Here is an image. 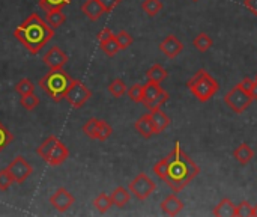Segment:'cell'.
I'll return each instance as SVG.
<instances>
[{
  "label": "cell",
  "instance_id": "6da1fadb",
  "mask_svg": "<svg viewBox=\"0 0 257 217\" xmlns=\"http://www.w3.org/2000/svg\"><path fill=\"white\" fill-rule=\"evenodd\" d=\"M154 172L175 193H179L200 174V168L176 142L172 153L154 166Z\"/></svg>",
  "mask_w": 257,
  "mask_h": 217
},
{
  "label": "cell",
  "instance_id": "7a4b0ae2",
  "mask_svg": "<svg viewBox=\"0 0 257 217\" xmlns=\"http://www.w3.org/2000/svg\"><path fill=\"white\" fill-rule=\"evenodd\" d=\"M14 36L29 50L30 54H36L54 36V29L38 14H30L14 30Z\"/></svg>",
  "mask_w": 257,
  "mask_h": 217
},
{
  "label": "cell",
  "instance_id": "3957f363",
  "mask_svg": "<svg viewBox=\"0 0 257 217\" xmlns=\"http://www.w3.org/2000/svg\"><path fill=\"white\" fill-rule=\"evenodd\" d=\"M74 79L63 69H50L39 80V88L56 103L65 100V94Z\"/></svg>",
  "mask_w": 257,
  "mask_h": 217
},
{
  "label": "cell",
  "instance_id": "277c9868",
  "mask_svg": "<svg viewBox=\"0 0 257 217\" xmlns=\"http://www.w3.org/2000/svg\"><path fill=\"white\" fill-rule=\"evenodd\" d=\"M187 88L200 103H206L218 92L220 85L206 69H199L187 82Z\"/></svg>",
  "mask_w": 257,
  "mask_h": 217
},
{
  "label": "cell",
  "instance_id": "5b68a950",
  "mask_svg": "<svg viewBox=\"0 0 257 217\" xmlns=\"http://www.w3.org/2000/svg\"><path fill=\"white\" fill-rule=\"evenodd\" d=\"M145 88V92H143V104L145 107L151 112V110H155V109H160L164 103L169 101V92H166L160 83H155V82H149L146 85H143Z\"/></svg>",
  "mask_w": 257,
  "mask_h": 217
},
{
  "label": "cell",
  "instance_id": "8992f818",
  "mask_svg": "<svg viewBox=\"0 0 257 217\" xmlns=\"http://www.w3.org/2000/svg\"><path fill=\"white\" fill-rule=\"evenodd\" d=\"M253 101H254V100H253V97L250 95V92L244 91V89L239 86V83H238L235 88H232V89L224 95V103H226L235 113H238V115L244 113V112L247 110V107H250V104H251Z\"/></svg>",
  "mask_w": 257,
  "mask_h": 217
},
{
  "label": "cell",
  "instance_id": "52a82bcc",
  "mask_svg": "<svg viewBox=\"0 0 257 217\" xmlns=\"http://www.w3.org/2000/svg\"><path fill=\"white\" fill-rule=\"evenodd\" d=\"M90 97H92V91L80 80H72L68 91H66V94H65V100L74 109L83 107L89 101Z\"/></svg>",
  "mask_w": 257,
  "mask_h": 217
},
{
  "label": "cell",
  "instance_id": "ba28073f",
  "mask_svg": "<svg viewBox=\"0 0 257 217\" xmlns=\"http://www.w3.org/2000/svg\"><path fill=\"white\" fill-rule=\"evenodd\" d=\"M128 190L131 192V195H134L139 201H146L155 190H157V184L146 175V174H139L128 186Z\"/></svg>",
  "mask_w": 257,
  "mask_h": 217
},
{
  "label": "cell",
  "instance_id": "9c48e42d",
  "mask_svg": "<svg viewBox=\"0 0 257 217\" xmlns=\"http://www.w3.org/2000/svg\"><path fill=\"white\" fill-rule=\"evenodd\" d=\"M8 171L14 180V183L17 184H23L33 172V168L29 165V162L23 157V156H17L9 165H8Z\"/></svg>",
  "mask_w": 257,
  "mask_h": 217
},
{
  "label": "cell",
  "instance_id": "30bf717a",
  "mask_svg": "<svg viewBox=\"0 0 257 217\" xmlns=\"http://www.w3.org/2000/svg\"><path fill=\"white\" fill-rule=\"evenodd\" d=\"M44 65L48 69H62L68 63V54L57 45H53L42 57Z\"/></svg>",
  "mask_w": 257,
  "mask_h": 217
},
{
  "label": "cell",
  "instance_id": "8fae6325",
  "mask_svg": "<svg viewBox=\"0 0 257 217\" xmlns=\"http://www.w3.org/2000/svg\"><path fill=\"white\" fill-rule=\"evenodd\" d=\"M68 157H69L68 148L57 139V140L51 145V148L45 153V156H44L42 159H44V162L48 163L50 166H59V165L65 163V162L68 160Z\"/></svg>",
  "mask_w": 257,
  "mask_h": 217
},
{
  "label": "cell",
  "instance_id": "7c38bea8",
  "mask_svg": "<svg viewBox=\"0 0 257 217\" xmlns=\"http://www.w3.org/2000/svg\"><path fill=\"white\" fill-rule=\"evenodd\" d=\"M75 202V198L72 196V193H69L65 187L57 189L51 196H50V204L51 207H54L57 211L65 213L68 211Z\"/></svg>",
  "mask_w": 257,
  "mask_h": 217
},
{
  "label": "cell",
  "instance_id": "4fadbf2b",
  "mask_svg": "<svg viewBox=\"0 0 257 217\" xmlns=\"http://www.w3.org/2000/svg\"><path fill=\"white\" fill-rule=\"evenodd\" d=\"M160 50L169 57V59H175L176 56H179L184 50V44L175 36V35H169L166 36L161 42H160Z\"/></svg>",
  "mask_w": 257,
  "mask_h": 217
},
{
  "label": "cell",
  "instance_id": "5bb4252c",
  "mask_svg": "<svg viewBox=\"0 0 257 217\" xmlns=\"http://www.w3.org/2000/svg\"><path fill=\"white\" fill-rule=\"evenodd\" d=\"M81 12H83L89 20H92V21L99 20V18L105 14V11H104V8H102V5H101L99 0H86V2L81 5Z\"/></svg>",
  "mask_w": 257,
  "mask_h": 217
},
{
  "label": "cell",
  "instance_id": "9a60e30c",
  "mask_svg": "<svg viewBox=\"0 0 257 217\" xmlns=\"http://www.w3.org/2000/svg\"><path fill=\"white\" fill-rule=\"evenodd\" d=\"M160 207H161L164 214H167V216H178L184 210V202L176 195H170V196H167L160 204Z\"/></svg>",
  "mask_w": 257,
  "mask_h": 217
},
{
  "label": "cell",
  "instance_id": "2e32d148",
  "mask_svg": "<svg viewBox=\"0 0 257 217\" xmlns=\"http://www.w3.org/2000/svg\"><path fill=\"white\" fill-rule=\"evenodd\" d=\"M136 130L139 131V134L145 139H149L155 134V130H154V124H152V119H151V113H146L143 116H140L136 124H134Z\"/></svg>",
  "mask_w": 257,
  "mask_h": 217
},
{
  "label": "cell",
  "instance_id": "e0dca14e",
  "mask_svg": "<svg viewBox=\"0 0 257 217\" xmlns=\"http://www.w3.org/2000/svg\"><path fill=\"white\" fill-rule=\"evenodd\" d=\"M151 119H152V124H154V130H155V134H160L163 133L169 125H170V118L161 110V109H155V110H151Z\"/></svg>",
  "mask_w": 257,
  "mask_h": 217
},
{
  "label": "cell",
  "instance_id": "ac0fdd59",
  "mask_svg": "<svg viewBox=\"0 0 257 217\" xmlns=\"http://www.w3.org/2000/svg\"><path fill=\"white\" fill-rule=\"evenodd\" d=\"M233 159H235L236 162H239L241 165H248V163L254 159V151L251 150L250 145L241 143L239 147L235 148V151H233Z\"/></svg>",
  "mask_w": 257,
  "mask_h": 217
},
{
  "label": "cell",
  "instance_id": "d6986e66",
  "mask_svg": "<svg viewBox=\"0 0 257 217\" xmlns=\"http://www.w3.org/2000/svg\"><path fill=\"white\" fill-rule=\"evenodd\" d=\"M212 213L217 217H235L236 216V205L230 199L224 198L220 201V204L214 208Z\"/></svg>",
  "mask_w": 257,
  "mask_h": 217
},
{
  "label": "cell",
  "instance_id": "ffe728a7",
  "mask_svg": "<svg viewBox=\"0 0 257 217\" xmlns=\"http://www.w3.org/2000/svg\"><path fill=\"white\" fill-rule=\"evenodd\" d=\"M110 198H111L113 205H116L119 208H123L130 202V199H131V192L120 186V187H116L113 190V193L110 195Z\"/></svg>",
  "mask_w": 257,
  "mask_h": 217
},
{
  "label": "cell",
  "instance_id": "44dd1931",
  "mask_svg": "<svg viewBox=\"0 0 257 217\" xmlns=\"http://www.w3.org/2000/svg\"><path fill=\"white\" fill-rule=\"evenodd\" d=\"M167 76H169V73H167L160 63L152 65V66L148 69V73H146V77H148L149 82H155V83H160V85H161L163 80L167 79Z\"/></svg>",
  "mask_w": 257,
  "mask_h": 217
},
{
  "label": "cell",
  "instance_id": "7402d4cb",
  "mask_svg": "<svg viewBox=\"0 0 257 217\" xmlns=\"http://www.w3.org/2000/svg\"><path fill=\"white\" fill-rule=\"evenodd\" d=\"M111 134H113V128H111V125H110L107 121L99 119V121H98V125H96V130H95V134H93V139H95V140L105 142Z\"/></svg>",
  "mask_w": 257,
  "mask_h": 217
},
{
  "label": "cell",
  "instance_id": "603a6c76",
  "mask_svg": "<svg viewBox=\"0 0 257 217\" xmlns=\"http://www.w3.org/2000/svg\"><path fill=\"white\" fill-rule=\"evenodd\" d=\"M66 21V14H63L62 9H51L47 12V23L53 27L57 29Z\"/></svg>",
  "mask_w": 257,
  "mask_h": 217
},
{
  "label": "cell",
  "instance_id": "cb8c5ba5",
  "mask_svg": "<svg viewBox=\"0 0 257 217\" xmlns=\"http://www.w3.org/2000/svg\"><path fill=\"white\" fill-rule=\"evenodd\" d=\"M212 44H214L212 38H211L208 33H205V32L199 33V35L193 39V45H194V48H196V50H199V51H202V53L208 51V50L212 47Z\"/></svg>",
  "mask_w": 257,
  "mask_h": 217
},
{
  "label": "cell",
  "instance_id": "d4e9b609",
  "mask_svg": "<svg viewBox=\"0 0 257 217\" xmlns=\"http://www.w3.org/2000/svg\"><path fill=\"white\" fill-rule=\"evenodd\" d=\"M95 207L96 210L101 213V214H105L111 207H113V202H111V198L107 195V193H99L95 199Z\"/></svg>",
  "mask_w": 257,
  "mask_h": 217
},
{
  "label": "cell",
  "instance_id": "484cf974",
  "mask_svg": "<svg viewBox=\"0 0 257 217\" xmlns=\"http://www.w3.org/2000/svg\"><path fill=\"white\" fill-rule=\"evenodd\" d=\"M99 45H101V50L107 54V56H110V57H113L119 50H120V47H119V44H117V41H116V35H113V36H110L107 41H104V42H99Z\"/></svg>",
  "mask_w": 257,
  "mask_h": 217
},
{
  "label": "cell",
  "instance_id": "4316f807",
  "mask_svg": "<svg viewBox=\"0 0 257 217\" xmlns=\"http://www.w3.org/2000/svg\"><path fill=\"white\" fill-rule=\"evenodd\" d=\"M142 9L149 15V17H155L160 14V11L163 9V2L161 0H145L142 3Z\"/></svg>",
  "mask_w": 257,
  "mask_h": 217
},
{
  "label": "cell",
  "instance_id": "83f0119b",
  "mask_svg": "<svg viewBox=\"0 0 257 217\" xmlns=\"http://www.w3.org/2000/svg\"><path fill=\"white\" fill-rule=\"evenodd\" d=\"M108 92H110L113 97H116V98L125 95V94H126V85H125V82H123L122 79H114V80L108 85Z\"/></svg>",
  "mask_w": 257,
  "mask_h": 217
},
{
  "label": "cell",
  "instance_id": "f1b7e54d",
  "mask_svg": "<svg viewBox=\"0 0 257 217\" xmlns=\"http://www.w3.org/2000/svg\"><path fill=\"white\" fill-rule=\"evenodd\" d=\"M14 142V134L8 130V127L0 121V153L6 150Z\"/></svg>",
  "mask_w": 257,
  "mask_h": 217
},
{
  "label": "cell",
  "instance_id": "f546056e",
  "mask_svg": "<svg viewBox=\"0 0 257 217\" xmlns=\"http://www.w3.org/2000/svg\"><path fill=\"white\" fill-rule=\"evenodd\" d=\"M71 2H72V0H38L39 6H41L45 12H48V11H51V9H62L63 6L69 5Z\"/></svg>",
  "mask_w": 257,
  "mask_h": 217
},
{
  "label": "cell",
  "instance_id": "4dcf8cb0",
  "mask_svg": "<svg viewBox=\"0 0 257 217\" xmlns=\"http://www.w3.org/2000/svg\"><path fill=\"white\" fill-rule=\"evenodd\" d=\"M15 92H18L21 97L23 95H27V94H33L35 92V85L29 79H21L15 85Z\"/></svg>",
  "mask_w": 257,
  "mask_h": 217
},
{
  "label": "cell",
  "instance_id": "1f68e13d",
  "mask_svg": "<svg viewBox=\"0 0 257 217\" xmlns=\"http://www.w3.org/2000/svg\"><path fill=\"white\" fill-rule=\"evenodd\" d=\"M236 216L238 217H254L257 216L256 207H251L250 202L244 201L239 205H236Z\"/></svg>",
  "mask_w": 257,
  "mask_h": 217
},
{
  "label": "cell",
  "instance_id": "d6a6232c",
  "mask_svg": "<svg viewBox=\"0 0 257 217\" xmlns=\"http://www.w3.org/2000/svg\"><path fill=\"white\" fill-rule=\"evenodd\" d=\"M143 92H145L143 85H133V86H130V89H126V94H128L130 100L134 101V103H142L143 101Z\"/></svg>",
  "mask_w": 257,
  "mask_h": 217
},
{
  "label": "cell",
  "instance_id": "836d02e7",
  "mask_svg": "<svg viewBox=\"0 0 257 217\" xmlns=\"http://www.w3.org/2000/svg\"><path fill=\"white\" fill-rule=\"evenodd\" d=\"M21 106L26 109V110H33L36 109V106H39V98L33 94H27V95H23L21 100H20Z\"/></svg>",
  "mask_w": 257,
  "mask_h": 217
},
{
  "label": "cell",
  "instance_id": "e575fe53",
  "mask_svg": "<svg viewBox=\"0 0 257 217\" xmlns=\"http://www.w3.org/2000/svg\"><path fill=\"white\" fill-rule=\"evenodd\" d=\"M116 41H117L120 50H125V48H128V47L134 42V38H133L126 30H120V32L116 35Z\"/></svg>",
  "mask_w": 257,
  "mask_h": 217
},
{
  "label": "cell",
  "instance_id": "d590c367",
  "mask_svg": "<svg viewBox=\"0 0 257 217\" xmlns=\"http://www.w3.org/2000/svg\"><path fill=\"white\" fill-rule=\"evenodd\" d=\"M12 183H14V180H12L8 168L6 169H2L0 171V192H6L11 187Z\"/></svg>",
  "mask_w": 257,
  "mask_h": 217
},
{
  "label": "cell",
  "instance_id": "8d00e7d4",
  "mask_svg": "<svg viewBox=\"0 0 257 217\" xmlns=\"http://www.w3.org/2000/svg\"><path fill=\"white\" fill-rule=\"evenodd\" d=\"M98 121L99 119H96V118H90L84 125H83V133L87 136V137H90V139H93V134H95V130H96V125H98Z\"/></svg>",
  "mask_w": 257,
  "mask_h": 217
},
{
  "label": "cell",
  "instance_id": "74e56055",
  "mask_svg": "<svg viewBox=\"0 0 257 217\" xmlns=\"http://www.w3.org/2000/svg\"><path fill=\"white\" fill-rule=\"evenodd\" d=\"M99 2H101V5H102V8H104L105 14H108V12H111L122 0H99Z\"/></svg>",
  "mask_w": 257,
  "mask_h": 217
},
{
  "label": "cell",
  "instance_id": "f35d334b",
  "mask_svg": "<svg viewBox=\"0 0 257 217\" xmlns=\"http://www.w3.org/2000/svg\"><path fill=\"white\" fill-rule=\"evenodd\" d=\"M114 33L111 32V29H108V27H104L102 30H99L98 32V35H96V38H98V41L99 42H104V41H107L110 36H113Z\"/></svg>",
  "mask_w": 257,
  "mask_h": 217
},
{
  "label": "cell",
  "instance_id": "ab89813d",
  "mask_svg": "<svg viewBox=\"0 0 257 217\" xmlns=\"http://www.w3.org/2000/svg\"><path fill=\"white\" fill-rule=\"evenodd\" d=\"M244 6L257 15V0H244Z\"/></svg>",
  "mask_w": 257,
  "mask_h": 217
},
{
  "label": "cell",
  "instance_id": "60d3db41",
  "mask_svg": "<svg viewBox=\"0 0 257 217\" xmlns=\"http://www.w3.org/2000/svg\"><path fill=\"white\" fill-rule=\"evenodd\" d=\"M251 85H253V80H250V79H244V80L239 83V86H241L244 91H247V92H250V89H251Z\"/></svg>",
  "mask_w": 257,
  "mask_h": 217
},
{
  "label": "cell",
  "instance_id": "b9f144b4",
  "mask_svg": "<svg viewBox=\"0 0 257 217\" xmlns=\"http://www.w3.org/2000/svg\"><path fill=\"white\" fill-rule=\"evenodd\" d=\"M250 95L253 97V100H257V77L256 80H253L251 89H250Z\"/></svg>",
  "mask_w": 257,
  "mask_h": 217
},
{
  "label": "cell",
  "instance_id": "7bdbcfd3",
  "mask_svg": "<svg viewBox=\"0 0 257 217\" xmlns=\"http://www.w3.org/2000/svg\"><path fill=\"white\" fill-rule=\"evenodd\" d=\"M194 2H197V0H194Z\"/></svg>",
  "mask_w": 257,
  "mask_h": 217
}]
</instances>
